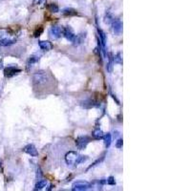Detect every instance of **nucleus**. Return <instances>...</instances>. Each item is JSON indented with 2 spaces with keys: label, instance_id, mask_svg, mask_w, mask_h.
<instances>
[{
  "label": "nucleus",
  "instance_id": "obj_12",
  "mask_svg": "<svg viewBox=\"0 0 191 191\" xmlns=\"http://www.w3.org/2000/svg\"><path fill=\"white\" fill-rule=\"evenodd\" d=\"M103 135H104V133L102 132V130H101L99 128H97L92 132V136L94 139L96 140H101L103 138Z\"/></svg>",
  "mask_w": 191,
  "mask_h": 191
},
{
  "label": "nucleus",
  "instance_id": "obj_22",
  "mask_svg": "<svg viewBox=\"0 0 191 191\" xmlns=\"http://www.w3.org/2000/svg\"><path fill=\"white\" fill-rule=\"evenodd\" d=\"M113 59H114L115 63H118V64H121V63H123V58H121V54H120V53H118V54L116 55L115 56H113Z\"/></svg>",
  "mask_w": 191,
  "mask_h": 191
},
{
  "label": "nucleus",
  "instance_id": "obj_25",
  "mask_svg": "<svg viewBox=\"0 0 191 191\" xmlns=\"http://www.w3.org/2000/svg\"><path fill=\"white\" fill-rule=\"evenodd\" d=\"M106 183L110 184V186H115L116 184V181L114 179V177H109L107 180H106Z\"/></svg>",
  "mask_w": 191,
  "mask_h": 191
},
{
  "label": "nucleus",
  "instance_id": "obj_8",
  "mask_svg": "<svg viewBox=\"0 0 191 191\" xmlns=\"http://www.w3.org/2000/svg\"><path fill=\"white\" fill-rule=\"evenodd\" d=\"M77 156H79V154L75 151L68 152L67 154L65 155V161H66V164H75V162H76Z\"/></svg>",
  "mask_w": 191,
  "mask_h": 191
},
{
  "label": "nucleus",
  "instance_id": "obj_26",
  "mask_svg": "<svg viewBox=\"0 0 191 191\" xmlns=\"http://www.w3.org/2000/svg\"><path fill=\"white\" fill-rule=\"evenodd\" d=\"M42 32H43V28L42 27H39L38 29H36V32H34V36L36 37H38L40 34H42Z\"/></svg>",
  "mask_w": 191,
  "mask_h": 191
},
{
  "label": "nucleus",
  "instance_id": "obj_19",
  "mask_svg": "<svg viewBox=\"0 0 191 191\" xmlns=\"http://www.w3.org/2000/svg\"><path fill=\"white\" fill-rule=\"evenodd\" d=\"M48 9H49V11L52 12H59L58 6L56 5L55 3H50V4L48 5Z\"/></svg>",
  "mask_w": 191,
  "mask_h": 191
},
{
  "label": "nucleus",
  "instance_id": "obj_18",
  "mask_svg": "<svg viewBox=\"0 0 191 191\" xmlns=\"http://www.w3.org/2000/svg\"><path fill=\"white\" fill-rule=\"evenodd\" d=\"M85 34H79V36H76V39H75V41H74V44L75 45H79V44H81V43L83 42V40H84V38H85Z\"/></svg>",
  "mask_w": 191,
  "mask_h": 191
},
{
  "label": "nucleus",
  "instance_id": "obj_2",
  "mask_svg": "<svg viewBox=\"0 0 191 191\" xmlns=\"http://www.w3.org/2000/svg\"><path fill=\"white\" fill-rule=\"evenodd\" d=\"M91 188V183L87 181H76L72 186V190L73 191H83Z\"/></svg>",
  "mask_w": 191,
  "mask_h": 191
},
{
  "label": "nucleus",
  "instance_id": "obj_29",
  "mask_svg": "<svg viewBox=\"0 0 191 191\" xmlns=\"http://www.w3.org/2000/svg\"><path fill=\"white\" fill-rule=\"evenodd\" d=\"M0 166H1V161H0Z\"/></svg>",
  "mask_w": 191,
  "mask_h": 191
},
{
  "label": "nucleus",
  "instance_id": "obj_14",
  "mask_svg": "<svg viewBox=\"0 0 191 191\" xmlns=\"http://www.w3.org/2000/svg\"><path fill=\"white\" fill-rule=\"evenodd\" d=\"M102 139L104 140V144H105V146L108 148V147L111 145V142H112V136H111V134H110V133L104 134V135H103Z\"/></svg>",
  "mask_w": 191,
  "mask_h": 191
},
{
  "label": "nucleus",
  "instance_id": "obj_17",
  "mask_svg": "<svg viewBox=\"0 0 191 191\" xmlns=\"http://www.w3.org/2000/svg\"><path fill=\"white\" fill-rule=\"evenodd\" d=\"M113 63H114V59H113V55L112 54H108V63L106 69H107L108 72H112L113 70Z\"/></svg>",
  "mask_w": 191,
  "mask_h": 191
},
{
  "label": "nucleus",
  "instance_id": "obj_24",
  "mask_svg": "<svg viewBox=\"0 0 191 191\" xmlns=\"http://www.w3.org/2000/svg\"><path fill=\"white\" fill-rule=\"evenodd\" d=\"M33 4L34 6H44L46 4V0H34Z\"/></svg>",
  "mask_w": 191,
  "mask_h": 191
},
{
  "label": "nucleus",
  "instance_id": "obj_11",
  "mask_svg": "<svg viewBox=\"0 0 191 191\" xmlns=\"http://www.w3.org/2000/svg\"><path fill=\"white\" fill-rule=\"evenodd\" d=\"M38 45L42 50L44 51H50V50L53 49V44L50 41H43V40H40L38 41Z\"/></svg>",
  "mask_w": 191,
  "mask_h": 191
},
{
  "label": "nucleus",
  "instance_id": "obj_10",
  "mask_svg": "<svg viewBox=\"0 0 191 191\" xmlns=\"http://www.w3.org/2000/svg\"><path fill=\"white\" fill-rule=\"evenodd\" d=\"M15 41H16V40L14 38H8V37H5V36L0 37V45H2V46L12 45V44H14Z\"/></svg>",
  "mask_w": 191,
  "mask_h": 191
},
{
  "label": "nucleus",
  "instance_id": "obj_13",
  "mask_svg": "<svg viewBox=\"0 0 191 191\" xmlns=\"http://www.w3.org/2000/svg\"><path fill=\"white\" fill-rule=\"evenodd\" d=\"M98 32H99V41L101 42V45H102V48L103 50L105 49V44H106V36H105V34L103 33V31L101 29H98Z\"/></svg>",
  "mask_w": 191,
  "mask_h": 191
},
{
  "label": "nucleus",
  "instance_id": "obj_5",
  "mask_svg": "<svg viewBox=\"0 0 191 191\" xmlns=\"http://www.w3.org/2000/svg\"><path fill=\"white\" fill-rule=\"evenodd\" d=\"M112 30L115 34H120L123 32V22L120 19H114L112 21Z\"/></svg>",
  "mask_w": 191,
  "mask_h": 191
},
{
  "label": "nucleus",
  "instance_id": "obj_7",
  "mask_svg": "<svg viewBox=\"0 0 191 191\" xmlns=\"http://www.w3.org/2000/svg\"><path fill=\"white\" fill-rule=\"evenodd\" d=\"M50 34L54 39H58L61 36L62 34V30L61 28L58 26V25H54V26L51 27L50 29Z\"/></svg>",
  "mask_w": 191,
  "mask_h": 191
},
{
  "label": "nucleus",
  "instance_id": "obj_23",
  "mask_svg": "<svg viewBox=\"0 0 191 191\" xmlns=\"http://www.w3.org/2000/svg\"><path fill=\"white\" fill-rule=\"evenodd\" d=\"M104 157H105V153H104V154H103V155L101 156V159H98V160H97V161H96L95 162H94V164H93L92 165H90V166L88 167V169L92 168V167H94V166H96L97 164H101V162L103 161V160H104ZM88 169H87V170H88Z\"/></svg>",
  "mask_w": 191,
  "mask_h": 191
},
{
  "label": "nucleus",
  "instance_id": "obj_9",
  "mask_svg": "<svg viewBox=\"0 0 191 191\" xmlns=\"http://www.w3.org/2000/svg\"><path fill=\"white\" fill-rule=\"evenodd\" d=\"M24 152L27 153L28 155H30L31 157H37L38 156V152L36 148V146L34 144H28L24 147Z\"/></svg>",
  "mask_w": 191,
  "mask_h": 191
},
{
  "label": "nucleus",
  "instance_id": "obj_6",
  "mask_svg": "<svg viewBox=\"0 0 191 191\" xmlns=\"http://www.w3.org/2000/svg\"><path fill=\"white\" fill-rule=\"evenodd\" d=\"M21 70L20 69H18L17 67L15 66H9L7 68H5L4 70V75L6 77H12L15 76V75H17L18 73H20Z\"/></svg>",
  "mask_w": 191,
  "mask_h": 191
},
{
  "label": "nucleus",
  "instance_id": "obj_1",
  "mask_svg": "<svg viewBox=\"0 0 191 191\" xmlns=\"http://www.w3.org/2000/svg\"><path fill=\"white\" fill-rule=\"evenodd\" d=\"M49 82V76L44 71L36 72L33 76V83L34 87H40L46 85Z\"/></svg>",
  "mask_w": 191,
  "mask_h": 191
},
{
  "label": "nucleus",
  "instance_id": "obj_21",
  "mask_svg": "<svg viewBox=\"0 0 191 191\" xmlns=\"http://www.w3.org/2000/svg\"><path fill=\"white\" fill-rule=\"evenodd\" d=\"M39 60V56L37 55H31L29 60H28V66H30V65H32L34 63H36V62H37Z\"/></svg>",
  "mask_w": 191,
  "mask_h": 191
},
{
  "label": "nucleus",
  "instance_id": "obj_4",
  "mask_svg": "<svg viewBox=\"0 0 191 191\" xmlns=\"http://www.w3.org/2000/svg\"><path fill=\"white\" fill-rule=\"evenodd\" d=\"M62 34L64 36L65 38L71 42H74L75 39H76V34H75L74 30L69 26L64 28L63 31H62Z\"/></svg>",
  "mask_w": 191,
  "mask_h": 191
},
{
  "label": "nucleus",
  "instance_id": "obj_3",
  "mask_svg": "<svg viewBox=\"0 0 191 191\" xmlns=\"http://www.w3.org/2000/svg\"><path fill=\"white\" fill-rule=\"evenodd\" d=\"M90 142V138L88 136H80L76 140V145L77 149L82 150L87 146V144Z\"/></svg>",
  "mask_w": 191,
  "mask_h": 191
},
{
  "label": "nucleus",
  "instance_id": "obj_16",
  "mask_svg": "<svg viewBox=\"0 0 191 191\" xmlns=\"http://www.w3.org/2000/svg\"><path fill=\"white\" fill-rule=\"evenodd\" d=\"M62 12H63V14L66 15V16H72V15H77V11L74 10V9H72V8L64 9V10L62 11Z\"/></svg>",
  "mask_w": 191,
  "mask_h": 191
},
{
  "label": "nucleus",
  "instance_id": "obj_20",
  "mask_svg": "<svg viewBox=\"0 0 191 191\" xmlns=\"http://www.w3.org/2000/svg\"><path fill=\"white\" fill-rule=\"evenodd\" d=\"M87 160H88V158H87V156H77V158L76 160V162H75V164L77 165V164H82V162H86Z\"/></svg>",
  "mask_w": 191,
  "mask_h": 191
},
{
  "label": "nucleus",
  "instance_id": "obj_15",
  "mask_svg": "<svg viewBox=\"0 0 191 191\" xmlns=\"http://www.w3.org/2000/svg\"><path fill=\"white\" fill-rule=\"evenodd\" d=\"M47 186V181L46 180H40L36 183V186H34V190H41Z\"/></svg>",
  "mask_w": 191,
  "mask_h": 191
},
{
  "label": "nucleus",
  "instance_id": "obj_28",
  "mask_svg": "<svg viewBox=\"0 0 191 191\" xmlns=\"http://www.w3.org/2000/svg\"><path fill=\"white\" fill-rule=\"evenodd\" d=\"M2 63H3V61H2V60H0V69L2 68Z\"/></svg>",
  "mask_w": 191,
  "mask_h": 191
},
{
  "label": "nucleus",
  "instance_id": "obj_27",
  "mask_svg": "<svg viewBox=\"0 0 191 191\" xmlns=\"http://www.w3.org/2000/svg\"><path fill=\"white\" fill-rule=\"evenodd\" d=\"M123 140L120 139V140H118L117 142H116V147H117V148H121V147H123Z\"/></svg>",
  "mask_w": 191,
  "mask_h": 191
}]
</instances>
